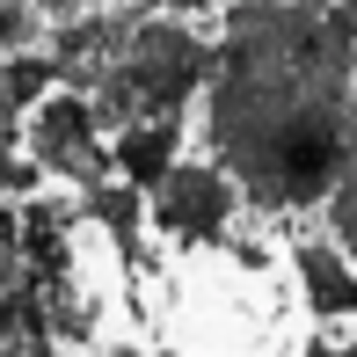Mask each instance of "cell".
I'll list each match as a JSON object with an SVG mask.
<instances>
[{
  "mask_svg": "<svg viewBox=\"0 0 357 357\" xmlns=\"http://www.w3.org/2000/svg\"><path fill=\"white\" fill-rule=\"evenodd\" d=\"M117 73H124V88H132L139 117H183L190 95L212 73V44H204L183 15H153L146 8L132 44L117 52Z\"/></svg>",
  "mask_w": 357,
  "mask_h": 357,
  "instance_id": "cell-3",
  "label": "cell"
},
{
  "mask_svg": "<svg viewBox=\"0 0 357 357\" xmlns=\"http://www.w3.org/2000/svg\"><path fill=\"white\" fill-rule=\"evenodd\" d=\"M160 8H168V15H183V22H204L219 0H160Z\"/></svg>",
  "mask_w": 357,
  "mask_h": 357,
  "instance_id": "cell-14",
  "label": "cell"
},
{
  "mask_svg": "<svg viewBox=\"0 0 357 357\" xmlns=\"http://www.w3.org/2000/svg\"><path fill=\"white\" fill-rule=\"evenodd\" d=\"M328 226H335V241L357 255V160L335 175V190H328Z\"/></svg>",
  "mask_w": 357,
  "mask_h": 357,
  "instance_id": "cell-12",
  "label": "cell"
},
{
  "mask_svg": "<svg viewBox=\"0 0 357 357\" xmlns=\"http://www.w3.org/2000/svg\"><path fill=\"white\" fill-rule=\"evenodd\" d=\"M15 241H22V219H15V204H0V255H8Z\"/></svg>",
  "mask_w": 357,
  "mask_h": 357,
  "instance_id": "cell-16",
  "label": "cell"
},
{
  "mask_svg": "<svg viewBox=\"0 0 357 357\" xmlns=\"http://www.w3.org/2000/svg\"><path fill=\"white\" fill-rule=\"evenodd\" d=\"M234 204H241V190H234V175H226L219 160L212 168H204V160H175L153 183V197H146V219H153L175 248H212V241H226Z\"/></svg>",
  "mask_w": 357,
  "mask_h": 357,
  "instance_id": "cell-4",
  "label": "cell"
},
{
  "mask_svg": "<svg viewBox=\"0 0 357 357\" xmlns=\"http://www.w3.org/2000/svg\"><path fill=\"white\" fill-rule=\"evenodd\" d=\"M80 8H88V0H37L44 22H66V15H80Z\"/></svg>",
  "mask_w": 357,
  "mask_h": 357,
  "instance_id": "cell-15",
  "label": "cell"
},
{
  "mask_svg": "<svg viewBox=\"0 0 357 357\" xmlns=\"http://www.w3.org/2000/svg\"><path fill=\"white\" fill-rule=\"evenodd\" d=\"M95 306L73 291V270L29 263L22 248L0 255V350H59L88 343Z\"/></svg>",
  "mask_w": 357,
  "mask_h": 357,
  "instance_id": "cell-2",
  "label": "cell"
},
{
  "mask_svg": "<svg viewBox=\"0 0 357 357\" xmlns=\"http://www.w3.org/2000/svg\"><path fill=\"white\" fill-rule=\"evenodd\" d=\"M299 284H306V314L314 321H350L357 314V270L343 255L328 248V241H299Z\"/></svg>",
  "mask_w": 357,
  "mask_h": 357,
  "instance_id": "cell-7",
  "label": "cell"
},
{
  "mask_svg": "<svg viewBox=\"0 0 357 357\" xmlns=\"http://www.w3.org/2000/svg\"><path fill=\"white\" fill-rule=\"evenodd\" d=\"M15 219H22V241H15V248H22L29 263L73 270V226H80V204H66V197H37V190H29Z\"/></svg>",
  "mask_w": 357,
  "mask_h": 357,
  "instance_id": "cell-8",
  "label": "cell"
},
{
  "mask_svg": "<svg viewBox=\"0 0 357 357\" xmlns=\"http://www.w3.org/2000/svg\"><path fill=\"white\" fill-rule=\"evenodd\" d=\"M80 219H95L109 241L124 248V263H146L139 255V226H146V190L139 183H117V175H102V183L80 190Z\"/></svg>",
  "mask_w": 357,
  "mask_h": 357,
  "instance_id": "cell-9",
  "label": "cell"
},
{
  "mask_svg": "<svg viewBox=\"0 0 357 357\" xmlns=\"http://www.w3.org/2000/svg\"><path fill=\"white\" fill-rule=\"evenodd\" d=\"M59 88V59H37V52H8L0 59V102L22 117L37 95H52Z\"/></svg>",
  "mask_w": 357,
  "mask_h": 357,
  "instance_id": "cell-10",
  "label": "cell"
},
{
  "mask_svg": "<svg viewBox=\"0 0 357 357\" xmlns=\"http://www.w3.org/2000/svg\"><path fill=\"white\" fill-rule=\"evenodd\" d=\"M306 8H328V0H306Z\"/></svg>",
  "mask_w": 357,
  "mask_h": 357,
  "instance_id": "cell-17",
  "label": "cell"
},
{
  "mask_svg": "<svg viewBox=\"0 0 357 357\" xmlns=\"http://www.w3.org/2000/svg\"><path fill=\"white\" fill-rule=\"evenodd\" d=\"M175 146H183V117H139L124 132H109V168H124V183L153 190L175 168Z\"/></svg>",
  "mask_w": 357,
  "mask_h": 357,
  "instance_id": "cell-6",
  "label": "cell"
},
{
  "mask_svg": "<svg viewBox=\"0 0 357 357\" xmlns=\"http://www.w3.org/2000/svg\"><path fill=\"white\" fill-rule=\"evenodd\" d=\"M15 146H22V124H15V109L8 102H0V197H8V190H15V197H29V190H37V160H29V153H15Z\"/></svg>",
  "mask_w": 357,
  "mask_h": 357,
  "instance_id": "cell-11",
  "label": "cell"
},
{
  "mask_svg": "<svg viewBox=\"0 0 357 357\" xmlns=\"http://www.w3.org/2000/svg\"><path fill=\"white\" fill-rule=\"evenodd\" d=\"M37 0H0V59L8 52H29V44H37Z\"/></svg>",
  "mask_w": 357,
  "mask_h": 357,
  "instance_id": "cell-13",
  "label": "cell"
},
{
  "mask_svg": "<svg viewBox=\"0 0 357 357\" xmlns=\"http://www.w3.org/2000/svg\"><path fill=\"white\" fill-rule=\"evenodd\" d=\"M212 160L255 212L321 204L357 160V37L306 0H234L212 52Z\"/></svg>",
  "mask_w": 357,
  "mask_h": 357,
  "instance_id": "cell-1",
  "label": "cell"
},
{
  "mask_svg": "<svg viewBox=\"0 0 357 357\" xmlns=\"http://www.w3.org/2000/svg\"><path fill=\"white\" fill-rule=\"evenodd\" d=\"M29 160H37L44 175H59V183H73V190H88V183H102L109 175V139H102V124L88 117V95H37L29 102Z\"/></svg>",
  "mask_w": 357,
  "mask_h": 357,
  "instance_id": "cell-5",
  "label": "cell"
}]
</instances>
